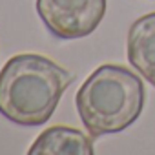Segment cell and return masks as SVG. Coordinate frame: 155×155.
<instances>
[{
	"label": "cell",
	"instance_id": "obj_4",
	"mask_svg": "<svg viewBox=\"0 0 155 155\" xmlns=\"http://www.w3.org/2000/svg\"><path fill=\"white\" fill-rule=\"evenodd\" d=\"M128 60L155 88V11L131 24L128 31Z\"/></svg>",
	"mask_w": 155,
	"mask_h": 155
},
{
	"label": "cell",
	"instance_id": "obj_2",
	"mask_svg": "<svg viewBox=\"0 0 155 155\" xmlns=\"http://www.w3.org/2000/svg\"><path fill=\"white\" fill-rule=\"evenodd\" d=\"M144 101L140 77L117 64L97 68L75 97L79 117L91 137L124 131L140 117Z\"/></svg>",
	"mask_w": 155,
	"mask_h": 155
},
{
	"label": "cell",
	"instance_id": "obj_5",
	"mask_svg": "<svg viewBox=\"0 0 155 155\" xmlns=\"http://www.w3.org/2000/svg\"><path fill=\"white\" fill-rule=\"evenodd\" d=\"M91 139L77 128L53 126L42 131L29 148V155H93Z\"/></svg>",
	"mask_w": 155,
	"mask_h": 155
},
{
	"label": "cell",
	"instance_id": "obj_3",
	"mask_svg": "<svg viewBox=\"0 0 155 155\" xmlns=\"http://www.w3.org/2000/svg\"><path fill=\"white\" fill-rule=\"evenodd\" d=\"M46 28L58 38L73 40L93 33L104 18L106 0H37Z\"/></svg>",
	"mask_w": 155,
	"mask_h": 155
},
{
	"label": "cell",
	"instance_id": "obj_1",
	"mask_svg": "<svg viewBox=\"0 0 155 155\" xmlns=\"http://www.w3.org/2000/svg\"><path fill=\"white\" fill-rule=\"evenodd\" d=\"M73 81V73L48 57L15 55L0 71V113L20 126H40Z\"/></svg>",
	"mask_w": 155,
	"mask_h": 155
}]
</instances>
